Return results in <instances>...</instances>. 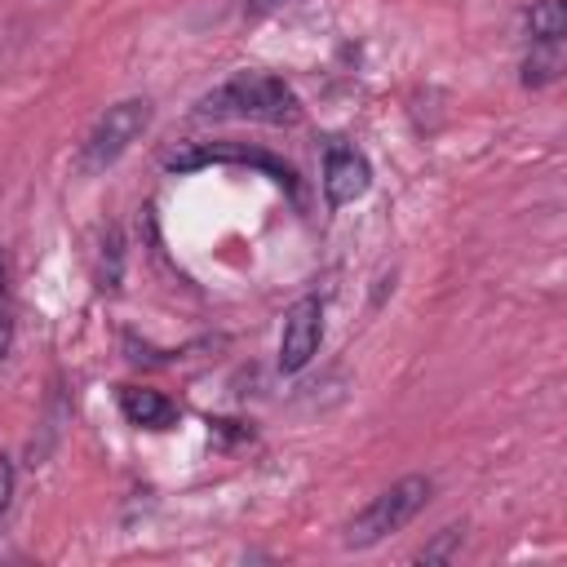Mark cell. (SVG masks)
Instances as JSON below:
<instances>
[{"mask_svg":"<svg viewBox=\"0 0 567 567\" xmlns=\"http://www.w3.org/2000/svg\"><path fill=\"white\" fill-rule=\"evenodd\" d=\"M319 341H323V301L297 297L284 315V328H279V372L284 377L301 372L319 354Z\"/></svg>","mask_w":567,"mask_h":567,"instance_id":"4","label":"cell"},{"mask_svg":"<svg viewBox=\"0 0 567 567\" xmlns=\"http://www.w3.org/2000/svg\"><path fill=\"white\" fill-rule=\"evenodd\" d=\"M151 128V102L146 97H120L115 106H106L93 128L84 133L80 142V155H75V168L84 177H97L106 173L111 164H120L128 155V146Z\"/></svg>","mask_w":567,"mask_h":567,"instance_id":"3","label":"cell"},{"mask_svg":"<svg viewBox=\"0 0 567 567\" xmlns=\"http://www.w3.org/2000/svg\"><path fill=\"white\" fill-rule=\"evenodd\" d=\"M368 186H372L368 155L350 142H328V151H323V199L332 208H346V204L363 199Z\"/></svg>","mask_w":567,"mask_h":567,"instance_id":"5","label":"cell"},{"mask_svg":"<svg viewBox=\"0 0 567 567\" xmlns=\"http://www.w3.org/2000/svg\"><path fill=\"white\" fill-rule=\"evenodd\" d=\"M13 337H18V301H13V261L0 244V363L13 354Z\"/></svg>","mask_w":567,"mask_h":567,"instance_id":"8","label":"cell"},{"mask_svg":"<svg viewBox=\"0 0 567 567\" xmlns=\"http://www.w3.org/2000/svg\"><path fill=\"white\" fill-rule=\"evenodd\" d=\"M563 44L567 40H527V53H523V84L527 89H545L563 75Z\"/></svg>","mask_w":567,"mask_h":567,"instance_id":"7","label":"cell"},{"mask_svg":"<svg viewBox=\"0 0 567 567\" xmlns=\"http://www.w3.org/2000/svg\"><path fill=\"white\" fill-rule=\"evenodd\" d=\"M430 492H434V483H430L425 474H408V478L381 487L354 518H346L341 545H346V549H372V545H381L385 536L403 532V527L425 509Z\"/></svg>","mask_w":567,"mask_h":567,"instance_id":"2","label":"cell"},{"mask_svg":"<svg viewBox=\"0 0 567 567\" xmlns=\"http://www.w3.org/2000/svg\"><path fill=\"white\" fill-rule=\"evenodd\" d=\"M120 412L137 430H173L177 425V403L146 385H120Z\"/></svg>","mask_w":567,"mask_h":567,"instance_id":"6","label":"cell"},{"mask_svg":"<svg viewBox=\"0 0 567 567\" xmlns=\"http://www.w3.org/2000/svg\"><path fill=\"white\" fill-rule=\"evenodd\" d=\"M527 40H567V0H536L527 9Z\"/></svg>","mask_w":567,"mask_h":567,"instance_id":"9","label":"cell"},{"mask_svg":"<svg viewBox=\"0 0 567 567\" xmlns=\"http://www.w3.org/2000/svg\"><path fill=\"white\" fill-rule=\"evenodd\" d=\"M252 9H275V4H288V0H248Z\"/></svg>","mask_w":567,"mask_h":567,"instance_id":"12","label":"cell"},{"mask_svg":"<svg viewBox=\"0 0 567 567\" xmlns=\"http://www.w3.org/2000/svg\"><path fill=\"white\" fill-rule=\"evenodd\" d=\"M461 540H465V523H447L430 545H421L412 558L416 563H452L456 558V549H461Z\"/></svg>","mask_w":567,"mask_h":567,"instance_id":"10","label":"cell"},{"mask_svg":"<svg viewBox=\"0 0 567 567\" xmlns=\"http://www.w3.org/2000/svg\"><path fill=\"white\" fill-rule=\"evenodd\" d=\"M204 115H230V120H257V124H292L301 115L297 93L270 75V71H235L213 93L199 97Z\"/></svg>","mask_w":567,"mask_h":567,"instance_id":"1","label":"cell"},{"mask_svg":"<svg viewBox=\"0 0 567 567\" xmlns=\"http://www.w3.org/2000/svg\"><path fill=\"white\" fill-rule=\"evenodd\" d=\"M13 483H18L13 461H9V456H0V527H4V514H9V501H13Z\"/></svg>","mask_w":567,"mask_h":567,"instance_id":"11","label":"cell"}]
</instances>
